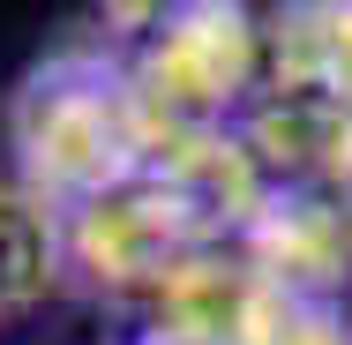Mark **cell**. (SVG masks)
I'll use <instances>...</instances> for the list:
<instances>
[{
    "mask_svg": "<svg viewBox=\"0 0 352 345\" xmlns=\"http://www.w3.org/2000/svg\"><path fill=\"white\" fill-rule=\"evenodd\" d=\"M150 121H142L128 45L113 30L60 38L38 53L30 75L8 98V150H15V188H30L53 218L128 188L150 165Z\"/></svg>",
    "mask_w": 352,
    "mask_h": 345,
    "instance_id": "obj_1",
    "label": "cell"
},
{
    "mask_svg": "<svg viewBox=\"0 0 352 345\" xmlns=\"http://www.w3.org/2000/svg\"><path fill=\"white\" fill-rule=\"evenodd\" d=\"M128 75L150 136L240 128V113L263 98V15L232 0L157 8L150 30L128 45Z\"/></svg>",
    "mask_w": 352,
    "mask_h": 345,
    "instance_id": "obj_2",
    "label": "cell"
},
{
    "mask_svg": "<svg viewBox=\"0 0 352 345\" xmlns=\"http://www.w3.org/2000/svg\"><path fill=\"white\" fill-rule=\"evenodd\" d=\"M60 248H68V271L82 278V285H98V293H135V300H150L180 263L210 255V240L173 210V196H165L150 173H135L128 188L68 210V218H60Z\"/></svg>",
    "mask_w": 352,
    "mask_h": 345,
    "instance_id": "obj_3",
    "label": "cell"
},
{
    "mask_svg": "<svg viewBox=\"0 0 352 345\" xmlns=\"http://www.w3.org/2000/svg\"><path fill=\"white\" fill-rule=\"evenodd\" d=\"M300 300H285L240 248H210L142 300V338L157 345H270Z\"/></svg>",
    "mask_w": 352,
    "mask_h": 345,
    "instance_id": "obj_4",
    "label": "cell"
},
{
    "mask_svg": "<svg viewBox=\"0 0 352 345\" xmlns=\"http://www.w3.org/2000/svg\"><path fill=\"white\" fill-rule=\"evenodd\" d=\"M240 255L300 308H345L352 293V203L338 196H278L240 233Z\"/></svg>",
    "mask_w": 352,
    "mask_h": 345,
    "instance_id": "obj_5",
    "label": "cell"
},
{
    "mask_svg": "<svg viewBox=\"0 0 352 345\" xmlns=\"http://www.w3.org/2000/svg\"><path fill=\"white\" fill-rule=\"evenodd\" d=\"M240 143L278 196H338L352 203V113L307 90H263L240 113Z\"/></svg>",
    "mask_w": 352,
    "mask_h": 345,
    "instance_id": "obj_6",
    "label": "cell"
},
{
    "mask_svg": "<svg viewBox=\"0 0 352 345\" xmlns=\"http://www.w3.org/2000/svg\"><path fill=\"white\" fill-rule=\"evenodd\" d=\"M142 173L173 196V210H180L210 248H240V233L255 225V210L270 203V180H263V165L248 158L240 128H210V136H157Z\"/></svg>",
    "mask_w": 352,
    "mask_h": 345,
    "instance_id": "obj_7",
    "label": "cell"
},
{
    "mask_svg": "<svg viewBox=\"0 0 352 345\" xmlns=\"http://www.w3.org/2000/svg\"><path fill=\"white\" fill-rule=\"evenodd\" d=\"M263 90H307L352 113V0H300L263 15Z\"/></svg>",
    "mask_w": 352,
    "mask_h": 345,
    "instance_id": "obj_8",
    "label": "cell"
},
{
    "mask_svg": "<svg viewBox=\"0 0 352 345\" xmlns=\"http://www.w3.org/2000/svg\"><path fill=\"white\" fill-rule=\"evenodd\" d=\"M68 278V248H60V218L38 203L30 188L0 180V331L38 315Z\"/></svg>",
    "mask_w": 352,
    "mask_h": 345,
    "instance_id": "obj_9",
    "label": "cell"
},
{
    "mask_svg": "<svg viewBox=\"0 0 352 345\" xmlns=\"http://www.w3.org/2000/svg\"><path fill=\"white\" fill-rule=\"evenodd\" d=\"M338 315H345V338H352V293H345V308H338Z\"/></svg>",
    "mask_w": 352,
    "mask_h": 345,
    "instance_id": "obj_10",
    "label": "cell"
},
{
    "mask_svg": "<svg viewBox=\"0 0 352 345\" xmlns=\"http://www.w3.org/2000/svg\"><path fill=\"white\" fill-rule=\"evenodd\" d=\"M105 345H135V338H105Z\"/></svg>",
    "mask_w": 352,
    "mask_h": 345,
    "instance_id": "obj_11",
    "label": "cell"
}]
</instances>
